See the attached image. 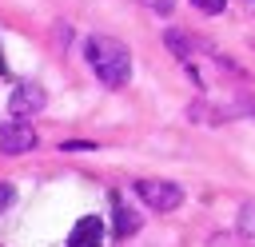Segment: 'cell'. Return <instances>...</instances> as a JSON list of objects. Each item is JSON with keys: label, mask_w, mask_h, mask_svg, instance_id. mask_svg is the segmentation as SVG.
Listing matches in <instances>:
<instances>
[{"label": "cell", "mask_w": 255, "mask_h": 247, "mask_svg": "<svg viewBox=\"0 0 255 247\" xmlns=\"http://www.w3.org/2000/svg\"><path fill=\"white\" fill-rule=\"evenodd\" d=\"M84 60L96 72V80L108 84V88H124L131 80V52L116 36H88L84 40Z\"/></svg>", "instance_id": "obj_1"}, {"label": "cell", "mask_w": 255, "mask_h": 247, "mask_svg": "<svg viewBox=\"0 0 255 247\" xmlns=\"http://www.w3.org/2000/svg\"><path fill=\"white\" fill-rule=\"evenodd\" d=\"M135 195L151 211H175L183 203V187L171 183V179H135Z\"/></svg>", "instance_id": "obj_2"}, {"label": "cell", "mask_w": 255, "mask_h": 247, "mask_svg": "<svg viewBox=\"0 0 255 247\" xmlns=\"http://www.w3.org/2000/svg\"><path fill=\"white\" fill-rule=\"evenodd\" d=\"M36 147V131L24 124V120H8L0 124V151L4 155H24Z\"/></svg>", "instance_id": "obj_3"}, {"label": "cell", "mask_w": 255, "mask_h": 247, "mask_svg": "<svg viewBox=\"0 0 255 247\" xmlns=\"http://www.w3.org/2000/svg\"><path fill=\"white\" fill-rule=\"evenodd\" d=\"M48 104V96H44V88L40 84H16V92L8 96V108H12V120H24V116H32V112H40Z\"/></svg>", "instance_id": "obj_4"}, {"label": "cell", "mask_w": 255, "mask_h": 247, "mask_svg": "<svg viewBox=\"0 0 255 247\" xmlns=\"http://www.w3.org/2000/svg\"><path fill=\"white\" fill-rule=\"evenodd\" d=\"M100 243H104V219L96 215H84L68 235V247H100Z\"/></svg>", "instance_id": "obj_5"}, {"label": "cell", "mask_w": 255, "mask_h": 247, "mask_svg": "<svg viewBox=\"0 0 255 247\" xmlns=\"http://www.w3.org/2000/svg\"><path fill=\"white\" fill-rule=\"evenodd\" d=\"M139 227V215L131 211V207H124L120 199H116V235H131Z\"/></svg>", "instance_id": "obj_6"}, {"label": "cell", "mask_w": 255, "mask_h": 247, "mask_svg": "<svg viewBox=\"0 0 255 247\" xmlns=\"http://www.w3.org/2000/svg\"><path fill=\"white\" fill-rule=\"evenodd\" d=\"M239 223H243V231L255 239V203H243V211H239Z\"/></svg>", "instance_id": "obj_7"}, {"label": "cell", "mask_w": 255, "mask_h": 247, "mask_svg": "<svg viewBox=\"0 0 255 247\" xmlns=\"http://www.w3.org/2000/svg\"><path fill=\"white\" fill-rule=\"evenodd\" d=\"M191 4H195V8H199V12H207V16H219V12H223V4H227V0H191Z\"/></svg>", "instance_id": "obj_8"}, {"label": "cell", "mask_w": 255, "mask_h": 247, "mask_svg": "<svg viewBox=\"0 0 255 247\" xmlns=\"http://www.w3.org/2000/svg\"><path fill=\"white\" fill-rule=\"evenodd\" d=\"M12 199H16V187H12V183H0V215L8 211V203H12Z\"/></svg>", "instance_id": "obj_9"}]
</instances>
